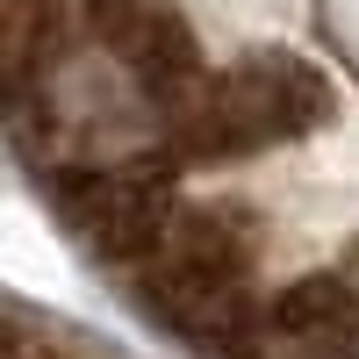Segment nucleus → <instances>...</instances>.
<instances>
[{"mask_svg": "<svg viewBox=\"0 0 359 359\" xmlns=\"http://www.w3.org/2000/svg\"><path fill=\"white\" fill-rule=\"evenodd\" d=\"M323 108H331V86L309 65L252 57V65H237V72H208V86L172 123V137L187 144V151H201V158H252L266 144L302 137Z\"/></svg>", "mask_w": 359, "mask_h": 359, "instance_id": "1", "label": "nucleus"}]
</instances>
